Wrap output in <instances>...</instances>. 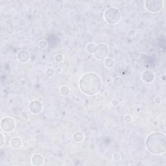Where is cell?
<instances>
[{
    "mask_svg": "<svg viewBox=\"0 0 166 166\" xmlns=\"http://www.w3.org/2000/svg\"><path fill=\"white\" fill-rule=\"evenodd\" d=\"M83 134L81 132H77L74 134V139L75 141L77 142H81L82 141L83 139Z\"/></svg>",
    "mask_w": 166,
    "mask_h": 166,
    "instance_id": "obj_13",
    "label": "cell"
},
{
    "mask_svg": "<svg viewBox=\"0 0 166 166\" xmlns=\"http://www.w3.org/2000/svg\"><path fill=\"white\" fill-rule=\"evenodd\" d=\"M22 145V139L18 137L12 138L11 141V146L13 149H19L21 147Z\"/></svg>",
    "mask_w": 166,
    "mask_h": 166,
    "instance_id": "obj_11",
    "label": "cell"
},
{
    "mask_svg": "<svg viewBox=\"0 0 166 166\" xmlns=\"http://www.w3.org/2000/svg\"><path fill=\"white\" fill-rule=\"evenodd\" d=\"M145 7L147 11L152 12H158L163 6L164 1L162 0H147L145 1Z\"/></svg>",
    "mask_w": 166,
    "mask_h": 166,
    "instance_id": "obj_5",
    "label": "cell"
},
{
    "mask_svg": "<svg viewBox=\"0 0 166 166\" xmlns=\"http://www.w3.org/2000/svg\"><path fill=\"white\" fill-rule=\"evenodd\" d=\"M30 58V55L27 51H20L17 55V58L19 62L25 63L27 62Z\"/></svg>",
    "mask_w": 166,
    "mask_h": 166,
    "instance_id": "obj_8",
    "label": "cell"
},
{
    "mask_svg": "<svg viewBox=\"0 0 166 166\" xmlns=\"http://www.w3.org/2000/svg\"><path fill=\"white\" fill-rule=\"evenodd\" d=\"M124 84V81L121 77H117L114 79V84L117 87H121Z\"/></svg>",
    "mask_w": 166,
    "mask_h": 166,
    "instance_id": "obj_12",
    "label": "cell"
},
{
    "mask_svg": "<svg viewBox=\"0 0 166 166\" xmlns=\"http://www.w3.org/2000/svg\"><path fill=\"white\" fill-rule=\"evenodd\" d=\"M16 127V122L11 118L6 117L3 118L1 121V128L3 131L10 132L14 131Z\"/></svg>",
    "mask_w": 166,
    "mask_h": 166,
    "instance_id": "obj_6",
    "label": "cell"
},
{
    "mask_svg": "<svg viewBox=\"0 0 166 166\" xmlns=\"http://www.w3.org/2000/svg\"><path fill=\"white\" fill-rule=\"evenodd\" d=\"M29 110L32 114H37L40 112L42 110V105L40 101L37 100H34L30 102L29 105Z\"/></svg>",
    "mask_w": 166,
    "mask_h": 166,
    "instance_id": "obj_7",
    "label": "cell"
},
{
    "mask_svg": "<svg viewBox=\"0 0 166 166\" xmlns=\"http://www.w3.org/2000/svg\"><path fill=\"white\" fill-rule=\"evenodd\" d=\"M46 74H47V75L49 76V77H52V76L55 75L54 69L52 68H48L47 69V71H46Z\"/></svg>",
    "mask_w": 166,
    "mask_h": 166,
    "instance_id": "obj_18",
    "label": "cell"
},
{
    "mask_svg": "<svg viewBox=\"0 0 166 166\" xmlns=\"http://www.w3.org/2000/svg\"><path fill=\"white\" fill-rule=\"evenodd\" d=\"M142 79L146 82H151L154 79V75L152 74V72L150 71H146L143 74Z\"/></svg>",
    "mask_w": 166,
    "mask_h": 166,
    "instance_id": "obj_10",
    "label": "cell"
},
{
    "mask_svg": "<svg viewBox=\"0 0 166 166\" xmlns=\"http://www.w3.org/2000/svg\"><path fill=\"white\" fill-rule=\"evenodd\" d=\"M102 87L101 79L94 73L84 74L79 81L81 91L87 95H94L101 91Z\"/></svg>",
    "mask_w": 166,
    "mask_h": 166,
    "instance_id": "obj_1",
    "label": "cell"
},
{
    "mask_svg": "<svg viewBox=\"0 0 166 166\" xmlns=\"http://www.w3.org/2000/svg\"><path fill=\"white\" fill-rule=\"evenodd\" d=\"M63 59H64V58H63V56L61 54H58L57 55H56L55 57V61H56V62H57V63H61L63 61Z\"/></svg>",
    "mask_w": 166,
    "mask_h": 166,
    "instance_id": "obj_17",
    "label": "cell"
},
{
    "mask_svg": "<svg viewBox=\"0 0 166 166\" xmlns=\"http://www.w3.org/2000/svg\"><path fill=\"white\" fill-rule=\"evenodd\" d=\"M46 45H47V44H46V42L45 40L40 41V42H39L40 48L44 49V48H45L46 47Z\"/></svg>",
    "mask_w": 166,
    "mask_h": 166,
    "instance_id": "obj_20",
    "label": "cell"
},
{
    "mask_svg": "<svg viewBox=\"0 0 166 166\" xmlns=\"http://www.w3.org/2000/svg\"><path fill=\"white\" fill-rule=\"evenodd\" d=\"M109 49L108 46L105 44H99L96 45L93 55L96 59L102 61L107 57Z\"/></svg>",
    "mask_w": 166,
    "mask_h": 166,
    "instance_id": "obj_4",
    "label": "cell"
},
{
    "mask_svg": "<svg viewBox=\"0 0 166 166\" xmlns=\"http://www.w3.org/2000/svg\"><path fill=\"white\" fill-rule=\"evenodd\" d=\"M105 66L107 68H111L114 66V61L112 58H107L105 61Z\"/></svg>",
    "mask_w": 166,
    "mask_h": 166,
    "instance_id": "obj_15",
    "label": "cell"
},
{
    "mask_svg": "<svg viewBox=\"0 0 166 166\" xmlns=\"http://www.w3.org/2000/svg\"><path fill=\"white\" fill-rule=\"evenodd\" d=\"M121 18L120 11L117 8L111 7L107 9L104 14V19L108 24L115 25L119 22Z\"/></svg>",
    "mask_w": 166,
    "mask_h": 166,
    "instance_id": "obj_3",
    "label": "cell"
},
{
    "mask_svg": "<svg viewBox=\"0 0 166 166\" xmlns=\"http://www.w3.org/2000/svg\"><path fill=\"white\" fill-rule=\"evenodd\" d=\"M44 157L40 154H36L31 158L32 164L35 165H40L44 163Z\"/></svg>",
    "mask_w": 166,
    "mask_h": 166,
    "instance_id": "obj_9",
    "label": "cell"
},
{
    "mask_svg": "<svg viewBox=\"0 0 166 166\" xmlns=\"http://www.w3.org/2000/svg\"><path fill=\"white\" fill-rule=\"evenodd\" d=\"M113 158H114V159L115 160L119 161L121 159L120 154L118 153V152H115V153H114V155H113Z\"/></svg>",
    "mask_w": 166,
    "mask_h": 166,
    "instance_id": "obj_19",
    "label": "cell"
},
{
    "mask_svg": "<svg viewBox=\"0 0 166 166\" xmlns=\"http://www.w3.org/2000/svg\"><path fill=\"white\" fill-rule=\"evenodd\" d=\"M96 47V45L94 43H89L87 45V47H86V49H87V51L89 53H92L94 52L95 49Z\"/></svg>",
    "mask_w": 166,
    "mask_h": 166,
    "instance_id": "obj_16",
    "label": "cell"
},
{
    "mask_svg": "<svg viewBox=\"0 0 166 166\" xmlns=\"http://www.w3.org/2000/svg\"><path fill=\"white\" fill-rule=\"evenodd\" d=\"M60 92H61V94L62 95L66 96L69 94V92H70V89H69V88L68 87V86H62V87L61 88Z\"/></svg>",
    "mask_w": 166,
    "mask_h": 166,
    "instance_id": "obj_14",
    "label": "cell"
},
{
    "mask_svg": "<svg viewBox=\"0 0 166 166\" xmlns=\"http://www.w3.org/2000/svg\"><path fill=\"white\" fill-rule=\"evenodd\" d=\"M145 145L151 153L160 155L166 150V138L164 134L156 132L149 134L145 141Z\"/></svg>",
    "mask_w": 166,
    "mask_h": 166,
    "instance_id": "obj_2",
    "label": "cell"
},
{
    "mask_svg": "<svg viewBox=\"0 0 166 166\" xmlns=\"http://www.w3.org/2000/svg\"><path fill=\"white\" fill-rule=\"evenodd\" d=\"M1 135V147H2L3 146V144H4V137H3V134L2 133L0 134Z\"/></svg>",
    "mask_w": 166,
    "mask_h": 166,
    "instance_id": "obj_21",
    "label": "cell"
}]
</instances>
